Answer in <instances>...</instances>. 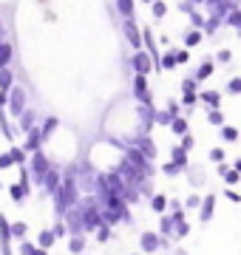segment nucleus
<instances>
[{
  "instance_id": "58836bf2",
  "label": "nucleus",
  "mask_w": 241,
  "mask_h": 255,
  "mask_svg": "<svg viewBox=\"0 0 241 255\" xmlns=\"http://www.w3.org/2000/svg\"><path fill=\"white\" fill-rule=\"evenodd\" d=\"M156 125H162V128H167L170 130V125H173V117L167 114V108H162V111H156V119H153Z\"/></svg>"
},
{
  "instance_id": "7c9ffc66",
  "label": "nucleus",
  "mask_w": 241,
  "mask_h": 255,
  "mask_svg": "<svg viewBox=\"0 0 241 255\" xmlns=\"http://www.w3.org/2000/svg\"><path fill=\"white\" fill-rule=\"evenodd\" d=\"M136 190H139V196H145V199H153V196H156V187H153V179H148V176H145V179H142L139 182V187H136Z\"/></svg>"
},
{
  "instance_id": "e433bc0d",
  "label": "nucleus",
  "mask_w": 241,
  "mask_h": 255,
  "mask_svg": "<svg viewBox=\"0 0 241 255\" xmlns=\"http://www.w3.org/2000/svg\"><path fill=\"white\" fill-rule=\"evenodd\" d=\"M202 201H204V196H196V193H190L185 199V213H190V210H202Z\"/></svg>"
},
{
  "instance_id": "bb28decb",
  "label": "nucleus",
  "mask_w": 241,
  "mask_h": 255,
  "mask_svg": "<svg viewBox=\"0 0 241 255\" xmlns=\"http://www.w3.org/2000/svg\"><path fill=\"white\" fill-rule=\"evenodd\" d=\"M117 9L122 11V20H133L136 17V14H133V11H136V3H133V0H120Z\"/></svg>"
},
{
  "instance_id": "39448f33",
  "label": "nucleus",
  "mask_w": 241,
  "mask_h": 255,
  "mask_svg": "<svg viewBox=\"0 0 241 255\" xmlns=\"http://www.w3.org/2000/svg\"><path fill=\"white\" fill-rule=\"evenodd\" d=\"M122 34L128 40V46L133 51H142V26H136V20H122Z\"/></svg>"
},
{
  "instance_id": "864d4df0",
  "label": "nucleus",
  "mask_w": 241,
  "mask_h": 255,
  "mask_svg": "<svg viewBox=\"0 0 241 255\" xmlns=\"http://www.w3.org/2000/svg\"><path fill=\"white\" fill-rule=\"evenodd\" d=\"M230 170H233V164H227V162L216 164V176H222V179H224V173H230Z\"/></svg>"
},
{
  "instance_id": "6e6d98bb",
  "label": "nucleus",
  "mask_w": 241,
  "mask_h": 255,
  "mask_svg": "<svg viewBox=\"0 0 241 255\" xmlns=\"http://www.w3.org/2000/svg\"><path fill=\"white\" fill-rule=\"evenodd\" d=\"M34 255H48V250H40V247H37V250H34Z\"/></svg>"
},
{
  "instance_id": "393cba45",
  "label": "nucleus",
  "mask_w": 241,
  "mask_h": 255,
  "mask_svg": "<svg viewBox=\"0 0 241 255\" xmlns=\"http://www.w3.org/2000/svg\"><path fill=\"white\" fill-rule=\"evenodd\" d=\"M207 122H210L213 128H219V130H222V128L227 125V117H224V111H222V108H213V111H207Z\"/></svg>"
},
{
  "instance_id": "20e7f679",
  "label": "nucleus",
  "mask_w": 241,
  "mask_h": 255,
  "mask_svg": "<svg viewBox=\"0 0 241 255\" xmlns=\"http://www.w3.org/2000/svg\"><path fill=\"white\" fill-rule=\"evenodd\" d=\"M130 68H133V74H139V77H150L153 74V68H156V63H153V57L142 48V51H133V57L128 60Z\"/></svg>"
},
{
  "instance_id": "473e14b6",
  "label": "nucleus",
  "mask_w": 241,
  "mask_h": 255,
  "mask_svg": "<svg viewBox=\"0 0 241 255\" xmlns=\"http://www.w3.org/2000/svg\"><path fill=\"white\" fill-rule=\"evenodd\" d=\"M179 105H182V108H185L187 114H190V111H193L196 105H199V91H196V94H182V100H179Z\"/></svg>"
},
{
  "instance_id": "ea45409f",
  "label": "nucleus",
  "mask_w": 241,
  "mask_h": 255,
  "mask_svg": "<svg viewBox=\"0 0 241 255\" xmlns=\"http://www.w3.org/2000/svg\"><path fill=\"white\" fill-rule=\"evenodd\" d=\"M213 60H216L219 65H230V63H233V51H230V48H219Z\"/></svg>"
},
{
  "instance_id": "4c0bfd02",
  "label": "nucleus",
  "mask_w": 241,
  "mask_h": 255,
  "mask_svg": "<svg viewBox=\"0 0 241 255\" xmlns=\"http://www.w3.org/2000/svg\"><path fill=\"white\" fill-rule=\"evenodd\" d=\"M167 9H170V6L162 3V0H153V3H150V11H153V17H156V20H165Z\"/></svg>"
},
{
  "instance_id": "b1692460",
  "label": "nucleus",
  "mask_w": 241,
  "mask_h": 255,
  "mask_svg": "<svg viewBox=\"0 0 241 255\" xmlns=\"http://www.w3.org/2000/svg\"><path fill=\"white\" fill-rule=\"evenodd\" d=\"M170 133H173V136H187V133H193V130H190V122H187V117L173 119V125H170Z\"/></svg>"
},
{
  "instance_id": "9b49d317",
  "label": "nucleus",
  "mask_w": 241,
  "mask_h": 255,
  "mask_svg": "<svg viewBox=\"0 0 241 255\" xmlns=\"http://www.w3.org/2000/svg\"><path fill=\"white\" fill-rule=\"evenodd\" d=\"M14 85H17V74H14V68H3V71H0V97H9Z\"/></svg>"
},
{
  "instance_id": "3c124183",
  "label": "nucleus",
  "mask_w": 241,
  "mask_h": 255,
  "mask_svg": "<svg viewBox=\"0 0 241 255\" xmlns=\"http://www.w3.org/2000/svg\"><path fill=\"white\" fill-rule=\"evenodd\" d=\"M176 63H179V65H187V63H190V51H187V48H176Z\"/></svg>"
},
{
  "instance_id": "de8ad7c7",
  "label": "nucleus",
  "mask_w": 241,
  "mask_h": 255,
  "mask_svg": "<svg viewBox=\"0 0 241 255\" xmlns=\"http://www.w3.org/2000/svg\"><path fill=\"white\" fill-rule=\"evenodd\" d=\"M227 94H236V97L241 94V77H230V82H227Z\"/></svg>"
},
{
  "instance_id": "37998d69",
  "label": "nucleus",
  "mask_w": 241,
  "mask_h": 255,
  "mask_svg": "<svg viewBox=\"0 0 241 255\" xmlns=\"http://www.w3.org/2000/svg\"><path fill=\"white\" fill-rule=\"evenodd\" d=\"M34 250H37V244L34 241H20V247H17V255H34Z\"/></svg>"
},
{
  "instance_id": "6e6552de",
  "label": "nucleus",
  "mask_w": 241,
  "mask_h": 255,
  "mask_svg": "<svg viewBox=\"0 0 241 255\" xmlns=\"http://www.w3.org/2000/svg\"><path fill=\"white\" fill-rule=\"evenodd\" d=\"M199 102L207 105V111L222 108V91L219 88H204V91H199Z\"/></svg>"
},
{
  "instance_id": "c9c22d12",
  "label": "nucleus",
  "mask_w": 241,
  "mask_h": 255,
  "mask_svg": "<svg viewBox=\"0 0 241 255\" xmlns=\"http://www.w3.org/2000/svg\"><path fill=\"white\" fill-rule=\"evenodd\" d=\"M159 173H162V176H167V179H176V176L182 173V167H176V164H173L170 159H167V162L162 164V167H159Z\"/></svg>"
},
{
  "instance_id": "1a4fd4ad",
  "label": "nucleus",
  "mask_w": 241,
  "mask_h": 255,
  "mask_svg": "<svg viewBox=\"0 0 241 255\" xmlns=\"http://www.w3.org/2000/svg\"><path fill=\"white\" fill-rule=\"evenodd\" d=\"M216 193H207L204 196V201H202V210H199V221L202 224H207V221H213V216H216Z\"/></svg>"
},
{
  "instance_id": "7ed1b4c3",
  "label": "nucleus",
  "mask_w": 241,
  "mask_h": 255,
  "mask_svg": "<svg viewBox=\"0 0 241 255\" xmlns=\"http://www.w3.org/2000/svg\"><path fill=\"white\" fill-rule=\"evenodd\" d=\"M51 167H54V164H51V159L46 156V150H40V153H34L28 159V173H31V179L37 184L46 182V176L51 173Z\"/></svg>"
},
{
  "instance_id": "49530a36",
  "label": "nucleus",
  "mask_w": 241,
  "mask_h": 255,
  "mask_svg": "<svg viewBox=\"0 0 241 255\" xmlns=\"http://www.w3.org/2000/svg\"><path fill=\"white\" fill-rule=\"evenodd\" d=\"M9 167H14V159H11L9 150H3L0 153V170H9Z\"/></svg>"
},
{
  "instance_id": "423d86ee",
  "label": "nucleus",
  "mask_w": 241,
  "mask_h": 255,
  "mask_svg": "<svg viewBox=\"0 0 241 255\" xmlns=\"http://www.w3.org/2000/svg\"><path fill=\"white\" fill-rule=\"evenodd\" d=\"M133 145L139 147V153L145 156L148 162H156V156H159V147H156V139L150 136V133H139Z\"/></svg>"
},
{
  "instance_id": "4d7b16f0",
  "label": "nucleus",
  "mask_w": 241,
  "mask_h": 255,
  "mask_svg": "<svg viewBox=\"0 0 241 255\" xmlns=\"http://www.w3.org/2000/svg\"><path fill=\"white\" fill-rule=\"evenodd\" d=\"M130 255H142V253H130Z\"/></svg>"
},
{
  "instance_id": "5701e85b",
  "label": "nucleus",
  "mask_w": 241,
  "mask_h": 255,
  "mask_svg": "<svg viewBox=\"0 0 241 255\" xmlns=\"http://www.w3.org/2000/svg\"><path fill=\"white\" fill-rule=\"evenodd\" d=\"M11 244V221L0 213V247H9Z\"/></svg>"
},
{
  "instance_id": "8fccbe9b",
  "label": "nucleus",
  "mask_w": 241,
  "mask_h": 255,
  "mask_svg": "<svg viewBox=\"0 0 241 255\" xmlns=\"http://www.w3.org/2000/svg\"><path fill=\"white\" fill-rule=\"evenodd\" d=\"M167 114H170L173 119H179V117H182V105L173 102V100H167Z\"/></svg>"
},
{
  "instance_id": "412c9836",
  "label": "nucleus",
  "mask_w": 241,
  "mask_h": 255,
  "mask_svg": "<svg viewBox=\"0 0 241 255\" xmlns=\"http://www.w3.org/2000/svg\"><path fill=\"white\" fill-rule=\"evenodd\" d=\"M159 236L167 238V241L176 238V227H173V219H170V216H162V219H159Z\"/></svg>"
},
{
  "instance_id": "f3484780",
  "label": "nucleus",
  "mask_w": 241,
  "mask_h": 255,
  "mask_svg": "<svg viewBox=\"0 0 241 255\" xmlns=\"http://www.w3.org/2000/svg\"><path fill=\"white\" fill-rule=\"evenodd\" d=\"M6 190H9V199L14 201V204H23V201H26V196L31 193L28 187H23L20 182H11L9 187H6Z\"/></svg>"
},
{
  "instance_id": "a18cd8bd",
  "label": "nucleus",
  "mask_w": 241,
  "mask_h": 255,
  "mask_svg": "<svg viewBox=\"0 0 241 255\" xmlns=\"http://www.w3.org/2000/svg\"><path fill=\"white\" fill-rule=\"evenodd\" d=\"M179 147H182V150H187V153H190V150H193V147H196V136H193V133H187V136H182V142H179Z\"/></svg>"
},
{
  "instance_id": "603ef678",
  "label": "nucleus",
  "mask_w": 241,
  "mask_h": 255,
  "mask_svg": "<svg viewBox=\"0 0 241 255\" xmlns=\"http://www.w3.org/2000/svg\"><path fill=\"white\" fill-rule=\"evenodd\" d=\"M51 230H54V236H57V238H65V236H71V233H68V227H65V221H57V224H54Z\"/></svg>"
},
{
  "instance_id": "a19ab883",
  "label": "nucleus",
  "mask_w": 241,
  "mask_h": 255,
  "mask_svg": "<svg viewBox=\"0 0 241 255\" xmlns=\"http://www.w3.org/2000/svg\"><path fill=\"white\" fill-rule=\"evenodd\" d=\"M207 159H210V162H216V164H224V159H227V150H224V147H210Z\"/></svg>"
},
{
  "instance_id": "ddd939ff",
  "label": "nucleus",
  "mask_w": 241,
  "mask_h": 255,
  "mask_svg": "<svg viewBox=\"0 0 241 255\" xmlns=\"http://www.w3.org/2000/svg\"><path fill=\"white\" fill-rule=\"evenodd\" d=\"M202 43H204V31H199V28H187L185 37H182V48H187V51H193Z\"/></svg>"
},
{
  "instance_id": "f257e3e1",
  "label": "nucleus",
  "mask_w": 241,
  "mask_h": 255,
  "mask_svg": "<svg viewBox=\"0 0 241 255\" xmlns=\"http://www.w3.org/2000/svg\"><path fill=\"white\" fill-rule=\"evenodd\" d=\"M28 108H31V105H28V91H26V85H20V82H17V85L11 88V94H9V102H6V114H9L11 119H20Z\"/></svg>"
},
{
  "instance_id": "2eb2a0df",
  "label": "nucleus",
  "mask_w": 241,
  "mask_h": 255,
  "mask_svg": "<svg viewBox=\"0 0 241 255\" xmlns=\"http://www.w3.org/2000/svg\"><path fill=\"white\" fill-rule=\"evenodd\" d=\"M34 119H37V111H34V105H31V108H28L26 114H23V117L17 119V125H20L17 130H20V133H26V136H28V133H31V130L37 128V125H34Z\"/></svg>"
},
{
  "instance_id": "4468645a",
  "label": "nucleus",
  "mask_w": 241,
  "mask_h": 255,
  "mask_svg": "<svg viewBox=\"0 0 241 255\" xmlns=\"http://www.w3.org/2000/svg\"><path fill=\"white\" fill-rule=\"evenodd\" d=\"M148 207L153 210L156 216H167V207H170V196H167V193H156V196L148 201Z\"/></svg>"
},
{
  "instance_id": "79ce46f5",
  "label": "nucleus",
  "mask_w": 241,
  "mask_h": 255,
  "mask_svg": "<svg viewBox=\"0 0 241 255\" xmlns=\"http://www.w3.org/2000/svg\"><path fill=\"white\" fill-rule=\"evenodd\" d=\"M196 91H199V82L193 77H185L182 80V94H196Z\"/></svg>"
},
{
  "instance_id": "6ab92c4d",
  "label": "nucleus",
  "mask_w": 241,
  "mask_h": 255,
  "mask_svg": "<svg viewBox=\"0 0 241 255\" xmlns=\"http://www.w3.org/2000/svg\"><path fill=\"white\" fill-rule=\"evenodd\" d=\"M170 162L176 164V167H182V170H187L190 167V159H187V150H182L179 145L170 147Z\"/></svg>"
},
{
  "instance_id": "72a5a7b5",
  "label": "nucleus",
  "mask_w": 241,
  "mask_h": 255,
  "mask_svg": "<svg viewBox=\"0 0 241 255\" xmlns=\"http://www.w3.org/2000/svg\"><path fill=\"white\" fill-rule=\"evenodd\" d=\"M94 238H97V244H108L111 241V227L102 221L100 227H97V233H94Z\"/></svg>"
},
{
  "instance_id": "dca6fc26",
  "label": "nucleus",
  "mask_w": 241,
  "mask_h": 255,
  "mask_svg": "<svg viewBox=\"0 0 241 255\" xmlns=\"http://www.w3.org/2000/svg\"><path fill=\"white\" fill-rule=\"evenodd\" d=\"M187 182L193 184V187H202V184H207V173H204L202 164H193V167H187Z\"/></svg>"
},
{
  "instance_id": "4be33fe9",
  "label": "nucleus",
  "mask_w": 241,
  "mask_h": 255,
  "mask_svg": "<svg viewBox=\"0 0 241 255\" xmlns=\"http://www.w3.org/2000/svg\"><path fill=\"white\" fill-rule=\"evenodd\" d=\"M85 247H88L85 236H68V255H83Z\"/></svg>"
},
{
  "instance_id": "2f4dec72",
  "label": "nucleus",
  "mask_w": 241,
  "mask_h": 255,
  "mask_svg": "<svg viewBox=\"0 0 241 255\" xmlns=\"http://www.w3.org/2000/svg\"><path fill=\"white\" fill-rule=\"evenodd\" d=\"M26 236H28V224L26 221H11V238L26 241Z\"/></svg>"
},
{
  "instance_id": "9d476101",
  "label": "nucleus",
  "mask_w": 241,
  "mask_h": 255,
  "mask_svg": "<svg viewBox=\"0 0 241 255\" xmlns=\"http://www.w3.org/2000/svg\"><path fill=\"white\" fill-rule=\"evenodd\" d=\"M63 182H65V179L60 176V167L54 164V167H51V173L46 176V182H43V187H46V193H51V196H57V193L63 190Z\"/></svg>"
},
{
  "instance_id": "0eeeda50",
  "label": "nucleus",
  "mask_w": 241,
  "mask_h": 255,
  "mask_svg": "<svg viewBox=\"0 0 241 255\" xmlns=\"http://www.w3.org/2000/svg\"><path fill=\"white\" fill-rule=\"evenodd\" d=\"M213 71H216V60H213V57H204L202 63L196 65L193 80H196V82H207L210 77H213Z\"/></svg>"
},
{
  "instance_id": "a878e982",
  "label": "nucleus",
  "mask_w": 241,
  "mask_h": 255,
  "mask_svg": "<svg viewBox=\"0 0 241 255\" xmlns=\"http://www.w3.org/2000/svg\"><path fill=\"white\" fill-rule=\"evenodd\" d=\"M40 130H43V139H51V133H54V130H60V119L57 117H48L46 122H43V125H40Z\"/></svg>"
},
{
  "instance_id": "c85d7f7f",
  "label": "nucleus",
  "mask_w": 241,
  "mask_h": 255,
  "mask_svg": "<svg viewBox=\"0 0 241 255\" xmlns=\"http://www.w3.org/2000/svg\"><path fill=\"white\" fill-rule=\"evenodd\" d=\"M224 23H227L230 28H236V31L241 34V3H239V6H233V11L227 14V20H224Z\"/></svg>"
},
{
  "instance_id": "a211bd4d",
  "label": "nucleus",
  "mask_w": 241,
  "mask_h": 255,
  "mask_svg": "<svg viewBox=\"0 0 241 255\" xmlns=\"http://www.w3.org/2000/svg\"><path fill=\"white\" fill-rule=\"evenodd\" d=\"M176 48H167V51H162V57H159V71H173L176 68Z\"/></svg>"
},
{
  "instance_id": "f03ea898",
  "label": "nucleus",
  "mask_w": 241,
  "mask_h": 255,
  "mask_svg": "<svg viewBox=\"0 0 241 255\" xmlns=\"http://www.w3.org/2000/svg\"><path fill=\"white\" fill-rule=\"evenodd\" d=\"M173 247V241H167V238H162L159 233H139V253L142 255H153L159 253V250H170Z\"/></svg>"
},
{
  "instance_id": "09e8293b",
  "label": "nucleus",
  "mask_w": 241,
  "mask_h": 255,
  "mask_svg": "<svg viewBox=\"0 0 241 255\" xmlns=\"http://www.w3.org/2000/svg\"><path fill=\"white\" fill-rule=\"evenodd\" d=\"M224 196H227V201H230V204H241V193L236 190V187H227V190H224Z\"/></svg>"
},
{
  "instance_id": "c03bdc74",
  "label": "nucleus",
  "mask_w": 241,
  "mask_h": 255,
  "mask_svg": "<svg viewBox=\"0 0 241 255\" xmlns=\"http://www.w3.org/2000/svg\"><path fill=\"white\" fill-rule=\"evenodd\" d=\"M224 184H227V187H239V184H241V173H239V170L224 173Z\"/></svg>"
},
{
  "instance_id": "5fc2aeb1",
  "label": "nucleus",
  "mask_w": 241,
  "mask_h": 255,
  "mask_svg": "<svg viewBox=\"0 0 241 255\" xmlns=\"http://www.w3.org/2000/svg\"><path fill=\"white\" fill-rule=\"evenodd\" d=\"M233 170H239V173H241V159H236V162H233Z\"/></svg>"
},
{
  "instance_id": "f704fd0d",
  "label": "nucleus",
  "mask_w": 241,
  "mask_h": 255,
  "mask_svg": "<svg viewBox=\"0 0 241 255\" xmlns=\"http://www.w3.org/2000/svg\"><path fill=\"white\" fill-rule=\"evenodd\" d=\"M219 133H222V139H224V142H239V128H236V125H230V122H227V125H224L222 130H219Z\"/></svg>"
},
{
  "instance_id": "c756f323",
  "label": "nucleus",
  "mask_w": 241,
  "mask_h": 255,
  "mask_svg": "<svg viewBox=\"0 0 241 255\" xmlns=\"http://www.w3.org/2000/svg\"><path fill=\"white\" fill-rule=\"evenodd\" d=\"M11 159H14V167H26V159H28V153H26V147H20V145H11Z\"/></svg>"
},
{
  "instance_id": "aec40b11",
  "label": "nucleus",
  "mask_w": 241,
  "mask_h": 255,
  "mask_svg": "<svg viewBox=\"0 0 241 255\" xmlns=\"http://www.w3.org/2000/svg\"><path fill=\"white\" fill-rule=\"evenodd\" d=\"M57 241H60V238L54 236V230H51V227H48V230H40V233H37V247H40V250H51Z\"/></svg>"
},
{
  "instance_id": "f8f14e48",
  "label": "nucleus",
  "mask_w": 241,
  "mask_h": 255,
  "mask_svg": "<svg viewBox=\"0 0 241 255\" xmlns=\"http://www.w3.org/2000/svg\"><path fill=\"white\" fill-rule=\"evenodd\" d=\"M11 63H14V43L11 40H0V71L11 68Z\"/></svg>"
},
{
  "instance_id": "cd10ccee",
  "label": "nucleus",
  "mask_w": 241,
  "mask_h": 255,
  "mask_svg": "<svg viewBox=\"0 0 241 255\" xmlns=\"http://www.w3.org/2000/svg\"><path fill=\"white\" fill-rule=\"evenodd\" d=\"M224 20L222 17H216V14H207V23H204V37H213L219 28H222Z\"/></svg>"
}]
</instances>
